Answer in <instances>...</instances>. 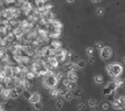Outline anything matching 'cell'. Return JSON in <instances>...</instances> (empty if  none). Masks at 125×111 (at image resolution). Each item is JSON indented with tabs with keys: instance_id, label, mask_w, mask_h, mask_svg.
I'll use <instances>...</instances> for the list:
<instances>
[{
	"instance_id": "cell-17",
	"label": "cell",
	"mask_w": 125,
	"mask_h": 111,
	"mask_svg": "<svg viewBox=\"0 0 125 111\" xmlns=\"http://www.w3.org/2000/svg\"><path fill=\"white\" fill-rule=\"evenodd\" d=\"M34 77H36V75H35V72L33 71H28L27 70V72H26V75H25V78L26 80H28V81H31V80H33Z\"/></svg>"
},
{
	"instance_id": "cell-34",
	"label": "cell",
	"mask_w": 125,
	"mask_h": 111,
	"mask_svg": "<svg viewBox=\"0 0 125 111\" xmlns=\"http://www.w3.org/2000/svg\"><path fill=\"white\" fill-rule=\"evenodd\" d=\"M0 111H5V109H4V106H2L1 103H0Z\"/></svg>"
},
{
	"instance_id": "cell-32",
	"label": "cell",
	"mask_w": 125,
	"mask_h": 111,
	"mask_svg": "<svg viewBox=\"0 0 125 111\" xmlns=\"http://www.w3.org/2000/svg\"><path fill=\"white\" fill-rule=\"evenodd\" d=\"M94 62H95V60H94V56H90V57H89V63H90V64H93Z\"/></svg>"
},
{
	"instance_id": "cell-4",
	"label": "cell",
	"mask_w": 125,
	"mask_h": 111,
	"mask_svg": "<svg viewBox=\"0 0 125 111\" xmlns=\"http://www.w3.org/2000/svg\"><path fill=\"white\" fill-rule=\"evenodd\" d=\"M117 90V87L115 85L114 81L112 82H109V83L105 85V88L103 89V94L104 95H111V94H115V91Z\"/></svg>"
},
{
	"instance_id": "cell-16",
	"label": "cell",
	"mask_w": 125,
	"mask_h": 111,
	"mask_svg": "<svg viewBox=\"0 0 125 111\" xmlns=\"http://www.w3.org/2000/svg\"><path fill=\"white\" fill-rule=\"evenodd\" d=\"M74 97H76V98H82L84 95H83V90L82 89H75L74 90Z\"/></svg>"
},
{
	"instance_id": "cell-9",
	"label": "cell",
	"mask_w": 125,
	"mask_h": 111,
	"mask_svg": "<svg viewBox=\"0 0 125 111\" xmlns=\"http://www.w3.org/2000/svg\"><path fill=\"white\" fill-rule=\"evenodd\" d=\"M41 95L39 94V92H33L32 94V96L29 97V103L31 104H34V103H38V102H41Z\"/></svg>"
},
{
	"instance_id": "cell-18",
	"label": "cell",
	"mask_w": 125,
	"mask_h": 111,
	"mask_svg": "<svg viewBox=\"0 0 125 111\" xmlns=\"http://www.w3.org/2000/svg\"><path fill=\"white\" fill-rule=\"evenodd\" d=\"M19 96H20V94L15 90V88L11 89V98L12 100H16V98H19Z\"/></svg>"
},
{
	"instance_id": "cell-5",
	"label": "cell",
	"mask_w": 125,
	"mask_h": 111,
	"mask_svg": "<svg viewBox=\"0 0 125 111\" xmlns=\"http://www.w3.org/2000/svg\"><path fill=\"white\" fill-rule=\"evenodd\" d=\"M41 21L42 22H44V23H50L52 21H54L55 20V15L53 14V12H50V11H48V12H46L43 15H41Z\"/></svg>"
},
{
	"instance_id": "cell-14",
	"label": "cell",
	"mask_w": 125,
	"mask_h": 111,
	"mask_svg": "<svg viewBox=\"0 0 125 111\" xmlns=\"http://www.w3.org/2000/svg\"><path fill=\"white\" fill-rule=\"evenodd\" d=\"M94 82L96 84H102L104 82V77L102 75H95L94 76Z\"/></svg>"
},
{
	"instance_id": "cell-37",
	"label": "cell",
	"mask_w": 125,
	"mask_h": 111,
	"mask_svg": "<svg viewBox=\"0 0 125 111\" xmlns=\"http://www.w3.org/2000/svg\"><path fill=\"white\" fill-rule=\"evenodd\" d=\"M123 64H124V66H125V56H124V57H123Z\"/></svg>"
},
{
	"instance_id": "cell-30",
	"label": "cell",
	"mask_w": 125,
	"mask_h": 111,
	"mask_svg": "<svg viewBox=\"0 0 125 111\" xmlns=\"http://www.w3.org/2000/svg\"><path fill=\"white\" fill-rule=\"evenodd\" d=\"M33 106H34V109H35V110H41V109H42V103H41V102L34 103V104H33Z\"/></svg>"
},
{
	"instance_id": "cell-20",
	"label": "cell",
	"mask_w": 125,
	"mask_h": 111,
	"mask_svg": "<svg viewBox=\"0 0 125 111\" xmlns=\"http://www.w3.org/2000/svg\"><path fill=\"white\" fill-rule=\"evenodd\" d=\"M114 83H115V85L117 87V89H118V88H120V87H122V85L124 84V81L117 77V78H115V80H114Z\"/></svg>"
},
{
	"instance_id": "cell-1",
	"label": "cell",
	"mask_w": 125,
	"mask_h": 111,
	"mask_svg": "<svg viewBox=\"0 0 125 111\" xmlns=\"http://www.w3.org/2000/svg\"><path fill=\"white\" fill-rule=\"evenodd\" d=\"M123 66L120 64V63H117V62H115V63H110L106 66V72L109 74L111 77H119L120 75L123 74Z\"/></svg>"
},
{
	"instance_id": "cell-19",
	"label": "cell",
	"mask_w": 125,
	"mask_h": 111,
	"mask_svg": "<svg viewBox=\"0 0 125 111\" xmlns=\"http://www.w3.org/2000/svg\"><path fill=\"white\" fill-rule=\"evenodd\" d=\"M77 67H78V69H84L85 67H87V62L84 61V60H78L76 62Z\"/></svg>"
},
{
	"instance_id": "cell-31",
	"label": "cell",
	"mask_w": 125,
	"mask_h": 111,
	"mask_svg": "<svg viewBox=\"0 0 125 111\" xmlns=\"http://www.w3.org/2000/svg\"><path fill=\"white\" fill-rule=\"evenodd\" d=\"M118 101L120 102V104L123 105V108H124V110H125V97L124 96H120V97H118Z\"/></svg>"
},
{
	"instance_id": "cell-21",
	"label": "cell",
	"mask_w": 125,
	"mask_h": 111,
	"mask_svg": "<svg viewBox=\"0 0 125 111\" xmlns=\"http://www.w3.org/2000/svg\"><path fill=\"white\" fill-rule=\"evenodd\" d=\"M63 97H64V100H67V101H73V100H74V94H73V91H70V90H69V91H68V92H67Z\"/></svg>"
},
{
	"instance_id": "cell-25",
	"label": "cell",
	"mask_w": 125,
	"mask_h": 111,
	"mask_svg": "<svg viewBox=\"0 0 125 111\" xmlns=\"http://www.w3.org/2000/svg\"><path fill=\"white\" fill-rule=\"evenodd\" d=\"M94 51H95V48H94V47H88V48H87V55H88V57L94 56Z\"/></svg>"
},
{
	"instance_id": "cell-24",
	"label": "cell",
	"mask_w": 125,
	"mask_h": 111,
	"mask_svg": "<svg viewBox=\"0 0 125 111\" xmlns=\"http://www.w3.org/2000/svg\"><path fill=\"white\" fill-rule=\"evenodd\" d=\"M103 47H104L103 42H96V43H95V46H94V48H95V49H97V50H99V51L103 49Z\"/></svg>"
},
{
	"instance_id": "cell-7",
	"label": "cell",
	"mask_w": 125,
	"mask_h": 111,
	"mask_svg": "<svg viewBox=\"0 0 125 111\" xmlns=\"http://www.w3.org/2000/svg\"><path fill=\"white\" fill-rule=\"evenodd\" d=\"M4 74H5L6 78H13L14 77V72H13V67L12 66H5L4 68Z\"/></svg>"
},
{
	"instance_id": "cell-27",
	"label": "cell",
	"mask_w": 125,
	"mask_h": 111,
	"mask_svg": "<svg viewBox=\"0 0 125 111\" xmlns=\"http://www.w3.org/2000/svg\"><path fill=\"white\" fill-rule=\"evenodd\" d=\"M87 109V106L84 103H77V110L78 111H84Z\"/></svg>"
},
{
	"instance_id": "cell-10",
	"label": "cell",
	"mask_w": 125,
	"mask_h": 111,
	"mask_svg": "<svg viewBox=\"0 0 125 111\" xmlns=\"http://www.w3.org/2000/svg\"><path fill=\"white\" fill-rule=\"evenodd\" d=\"M65 77L68 78L69 81H71V82H77L78 75H77V71H68L67 75H65Z\"/></svg>"
},
{
	"instance_id": "cell-22",
	"label": "cell",
	"mask_w": 125,
	"mask_h": 111,
	"mask_svg": "<svg viewBox=\"0 0 125 111\" xmlns=\"http://www.w3.org/2000/svg\"><path fill=\"white\" fill-rule=\"evenodd\" d=\"M63 104H64L63 100H61V98H57V100H56V104H55V105H56L57 109H62V108H63Z\"/></svg>"
},
{
	"instance_id": "cell-29",
	"label": "cell",
	"mask_w": 125,
	"mask_h": 111,
	"mask_svg": "<svg viewBox=\"0 0 125 111\" xmlns=\"http://www.w3.org/2000/svg\"><path fill=\"white\" fill-rule=\"evenodd\" d=\"M101 108H102V110H103V111H108V110L110 109V104L108 103V102H104Z\"/></svg>"
},
{
	"instance_id": "cell-11",
	"label": "cell",
	"mask_w": 125,
	"mask_h": 111,
	"mask_svg": "<svg viewBox=\"0 0 125 111\" xmlns=\"http://www.w3.org/2000/svg\"><path fill=\"white\" fill-rule=\"evenodd\" d=\"M0 95H1V96H2V97H4L5 100H8V98H11V89L4 88Z\"/></svg>"
},
{
	"instance_id": "cell-23",
	"label": "cell",
	"mask_w": 125,
	"mask_h": 111,
	"mask_svg": "<svg viewBox=\"0 0 125 111\" xmlns=\"http://www.w3.org/2000/svg\"><path fill=\"white\" fill-rule=\"evenodd\" d=\"M95 14H96V15H98V17H102V15L104 14V8H103V7H98V8H96Z\"/></svg>"
},
{
	"instance_id": "cell-13",
	"label": "cell",
	"mask_w": 125,
	"mask_h": 111,
	"mask_svg": "<svg viewBox=\"0 0 125 111\" xmlns=\"http://www.w3.org/2000/svg\"><path fill=\"white\" fill-rule=\"evenodd\" d=\"M112 106H114V109H116V110H124V108L120 104V102L118 101V98L112 101Z\"/></svg>"
},
{
	"instance_id": "cell-38",
	"label": "cell",
	"mask_w": 125,
	"mask_h": 111,
	"mask_svg": "<svg viewBox=\"0 0 125 111\" xmlns=\"http://www.w3.org/2000/svg\"><path fill=\"white\" fill-rule=\"evenodd\" d=\"M123 81H124V83H125V77H124V80H123Z\"/></svg>"
},
{
	"instance_id": "cell-35",
	"label": "cell",
	"mask_w": 125,
	"mask_h": 111,
	"mask_svg": "<svg viewBox=\"0 0 125 111\" xmlns=\"http://www.w3.org/2000/svg\"><path fill=\"white\" fill-rule=\"evenodd\" d=\"M67 2H69V4H73V2H75V0H65Z\"/></svg>"
},
{
	"instance_id": "cell-33",
	"label": "cell",
	"mask_w": 125,
	"mask_h": 111,
	"mask_svg": "<svg viewBox=\"0 0 125 111\" xmlns=\"http://www.w3.org/2000/svg\"><path fill=\"white\" fill-rule=\"evenodd\" d=\"M102 0H91V2H94V4H98V2H101Z\"/></svg>"
},
{
	"instance_id": "cell-15",
	"label": "cell",
	"mask_w": 125,
	"mask_h": 111,
	"mask_svg": "<svg viewBox=\"0 0 125 111\" xmlns=\"http://www.w3.org/2000/svg\"><path fill=\"white\" fill-rule=\"evenodd\" d=\"M49 94L52 97H59L60 96V92H59V88H53V89H49Z\"/></svg>"
},
{
	"instance_id": "cell-8",
	"label": "cell",
	"mask_w": 125,
	"mask_h": 111,
	"mask_svg": "<svg viewBox=\"0 0 125 111\" xmlns=\"http://www.w3.org/2000/svg\"><path fill=\"white\" fill-rule=\"evenodd\" d=\"M49 47H50L52 49L54 50V51H56V50L62 49V43H61V42H60V41H59L57 39H55V40H53V41L50 42Z\"/></svg>"
},
{
	"instance_id": "cell-2",
	"label": "cell",
	"mask_w": 125,
	"mask_h": 111,
	"mask_svg": "<svg viewBox=\"0 0 125 111\" xmlns=\"http://www.w3.org/2000/svg\"><path fill=\"white\" fill-rule=\"evenodd\" d=\"M59 84V81L57 78L55 77V75H46L43 76V85L46 87L47 89H53V88H56Z\"/></svg>"
},
{
	"instance_id": "cell-28",
	"label": "cell",
	"mask_w": 125,
	"mask_h": 111,
	"mask_svg": "<svg viewBox=\"0 0 125 111\" xmlns=\"http://www.w3.org/2000/svg\"><path fill=\"white\" fill-rule=\"evenodd\" d=\"M22 95H23V97H25V98H27V100H29V97L32 96V92H31L29 90H23V92H22Z\"/></svg>"
},
{
	"instance_id": "cell-6",
	"label": "cell",
	"mask_w": 125,
	"mask_h": 111,
	"mask_svg": "<svg viewBox=\"0 0 125 111\" xmlns=\"http://www.w3.org/2000/svg\"><path fill=\"white\" fill-rule=\"evenodd\" d=\"M64 70L67 72L68 71H77L78 70V67L75 62H68L64 64Z\"/></svg>"
},
{
	"instance_id": "cell-3",
	"label": "cell",
	"mask_w": 125,
	"mask_h": 111,
	"mask_svg": "<svg viewBox=\"0 0 125 111\" xmlns=\"http://www.w3.org/2000/svg\"><path fill=\"white\" fill-rule=\"evenodd\" d=\"M112 54H114V51L111 49V47H109V46H104L103 49L101 50V57H102V60H110L112 57Z\"/></svg>"
},
{
	"instance_id": "cell-36",
	"label": "cell",
	"mask_w": 125,
	"mask_h": 111,
	"mask_svg": "<svg viewBox=\"0 0 125 111\" xmlns=\"http://www.w3.org/2000/svg\"><path fill=\"white\" fill-rule=\"evenodd\" d=\"M2 89H4V88H2V84L0 83V94H1V91H2Z\"/></svg>"
},
{
	"instance_id": "cell-12",
	"label": "cell",
	"mask_w": 125,
	"mask_h": 111,
	"mask_svg": "<svg viewBox=\"0 0 125 111\" xmlns=\"http://www.w3.org/2000/svg\"><path fill=\"white\" fill-rule=\"evenodd\" d=\"M88 104H89L90 109H91L93 111L97 110V101L95 100V98H90V100H89V102H88Z\"/></svg>"
},
{
	"instance_id": "cell-26",
	"label": "cell",
	"mask_w": 125,
	"mask_h": 111,
	"mask_svg": "<svg viewBox=\"0 0 125 111\" xmlns=\"http://www.w3.org/2000/svg\"><path fill=\"white\" fill-rule=\"evenodd\" d=\"M68 91H69V90L65 88L64 85H63V88H59V92H60V96H64V95L67 94Z\"/></svg>"
}]
</instances>
